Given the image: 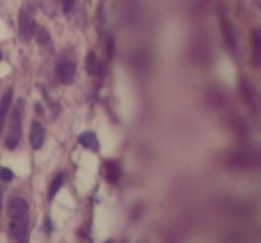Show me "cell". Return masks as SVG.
Here are the masks:
<instances>
[{"label": "cell", "mask_w": 261, "mask_h": 243, "mask_svg": "<svg viewBox=\"0 0 261 243\" xmlns=\"http://www.w3.org/2000/svg\"><path fill=\"white\" fill-rule=\"evenodd\" d=\"M22 105L23 102H20V107H16L11 115V125H9V132L6 136V147L9 150L18 147L20 136H22Z\"/></svg>", "instance_id": "6da1fadb"}, {"label": "cell", "mask_w": 261, "mask_h": 243, "mask_svg": "<svg viewBox=\"0 0 261 243\" xmlns=\"http://www.w3.org/2000/svg\"><path fill=\"white\" fill-rule=\"evenodd\" d=\"M34 31H36V23H34V18H33V13L27 11L25 8L20 11V16H18V33L20 36L23 38L25 41H29L33 38Z\"/></svg>", "instance_id": "7a4b0ae2"}, {"label": "cell", "mask_w": 261, "mask_h": 243, "mask_svg": "<svg viewBox=\"0 0 261 243\" xmlns=\"http://www.w3.org/2000/svg\"><path fill=\"white\" fill-rule=\"evenodd\" d=\"M29 220L27 217L20 218V220H13L11 225V236L16 243H27L29 241Z\"/></svg>", "instance_id": "3957f363"}, {"label": "cell", "mask_w": 261, "mask_h": 243, "mask_svg": "<svg viewBox=\"0 0 261 243\" xmlns=\"http://www.w3.org/2000/svg\"><path fill=\"white\" fill-rule=\"evenodd\" d=\"M56 73H58V79L59 83L63 84H72L73 83V77H75V63L73 61H61L58 65V70H56Z\"/></svg>", "instance_id": "277c9868"}, {"label": "cell", "mask_w": 261, "mask_h": 243, "mask_svg": "<svg viewBox=\"0 0 261 243\" xmlns=\"http://www.w3.org/2000/svg\"><path fill=\"white\" fill-rule=\"evenodd\" d=\"M8 211L13 220H20V218L27 217V213H29V204L23 199H20V197H15V199L9 200Z\"/></svg>", "instance_id": "5b68a950"}, {"label": "cell", "mask_w": 261, "mask_h": 243, "mask_svg": "<svg viewBox=\"0 0 261 243\" xmlns=\"http://www.w3.org/2000/svg\"><path fill=\"white\" fill-rule=\"evenodd\" d=\"M43 142H45V129L40 122L34 120L33 124H31V132H29V143L33 149H41L43 147Z\"/></svg>", "instance_id": "8992f818"}, {"label": "cell", "mask_w": 261, "mask_h": 243, "mask_svg": "<svg viewBox=\"0 0 261 243\" xmlns=\"http://www.w3.org/2000/svg\"><path fill=\"white\" fill-rule=\"evenodd\" d=\"M13 102V90H6V93L2 95L0 98V134L4 131V124H6V116H8V111H9V105Z\"/></svg>", "instance_id": "52a82bcc"}, {"label": "cell", "mask_w": 261, "mask_h": 243, "mask_svg": "<svg viewBox=\"0 0 261 243\" xmlns=\"http://www.w3.org/2000/svg\"><path fill=\"white\" fill-rule=\"evenodd\" d=\"M86 72L90 73V75H102V73H104V66L98 61L95 52H90V54L86 56Z\"/></svg>", "instance_id": "ba28073f"}, {"label": "cell", "mask_w": 261, "mask_h": 243, "mask_svg": "<svg viewBox=\"0 0 261 243\" xmlns=\"http://www.w3.org/2000/svg\"><path fill=\"white\" fill-rule=\"evenodd\" d=\"M79 143L84 147V149L91 150V152H98V140L95 136V132L91 131H86L79 136Z\"/></svg>", "instance_id": "9c48e42d"}, {"label": "cell", "mask_w": 261, "mask_h": 243, "mask_svg": "<svg viewBox=\"0 0 261 243\" xmlns=\"http://www.w3.org/2000/svg\"><path fill=\"white\" fill-rule=\"evenodd\" d=\"M104 175H106V179H108V182H111V184L118 182V179H120L118 163H115V161H106L104 163Z\"/></svg>", "instance_id": "30bf717a"}, {"label": "cell", "mask_w": 261, "mask_h": 243, "mask_svg": "<svg viewBox=\"0 0 261 243\" xmlns=\"http://www.w3.org/2000/svg\"><path fill=\"white\" fill-rule=\"evenodd\" d=\"M63 184H65V175L63 174H58L54 177V181L50 182V188H48V199H54L56 195H58V192L63 188Z\"/></svg>", "instance_id": "8fae6325"}, {"label": "cell", "mask_w": 261, "mask_h": 243, "mask_svg": "<svg viewBox=\"0 0 261 243\" xmlns=\"http://www.w3.org/2000/svg\"><path fill=\"white\" fill-rule=\"evenodd\" d=\"M220 20H222V29H224V34L227 38L229 45H234V34L231 33V27H229V20L227 16L224 15V11H220Z\"/></svg>", "instance_id": "7c38bea8"}, {"label": "cell", "mask_w": 261, "mask_h": 243, "mask_svg": "<svg viewBox=\"0 0 261 243\" xmlns=\"http://www.w3.org/2000/svg\"><path fill=\"white\" fill-rule=\"evenodd\" d=\"M36 38H38V43L40 45H48L50 43V34L47 33V29H43V27H36Z\"/></svg>", "instance_id": "4fadbf2b"}, {"label": "cell", "mask_w": 261, "mask_h": 243, "mask_svg": "<svg viewBox=\"0 0 261 243\" xmlns=\"http://www.w3.org/2000/svg\"><path fill=\"white\" fill-rule=\"evenodd\" d=\"M13 172L9 170V168H0V181L2 182H11L13 181Z\"/></svg>", "instance_id": "5bb4252c"}, {"label": "cell", "mask_w": 261, "mask_h": 243, "mask_svg": "<svg viewBox=\"0 0 261 243\" xmlns=\"http://www.w3.org/2000/svg\"><path fill=\"white\" fill-rule=\"evenodd\" d=\"M63 6V11L66 13V15H70V13L73 11V6H75V0H59Z\"/></svg>", "instance_id": "9a60e30c"}, {"label": "cell", "mask_w": 261, "mask_h": 243, "mask_svg": "<svg viewBox=\"0 0 261 243\" xmlns=\"http://www.w3.org/2000/svg\"><path fill=\"white\" fill-rule=\"evenodd\" d=\"M45 231H47V232H50L52 231V224H50V218H45Z\"/></svg>", "instance_id": "2e32d148"}, {"label": "cell", "mask_w": 261, "mask_h": 243, "mask_svg": "<svg viewBox=\"0 0 261 243\" xmlns=\"http://www.w3.org/2000/svg\"><path fill=\"white\" fill-rule=\"evenodd\" d=\"M106 243H113V241H106Z\"/></svg>", "instance_id": "e0dca14e"}, {"label": "cell", "mask_w": 261, "mask_h": 243, "mask_svg": "<svg viewBox=\"0 0 261 243\" xmlns=\"http://www.w3.org/2000/svg\"><path fill=\"white\" fill-rule=\"evenodd\" d=\"M0 58H2V54H0Z\"/></svg>", "instance_id": "ac0fdd59"}]
</instances>
